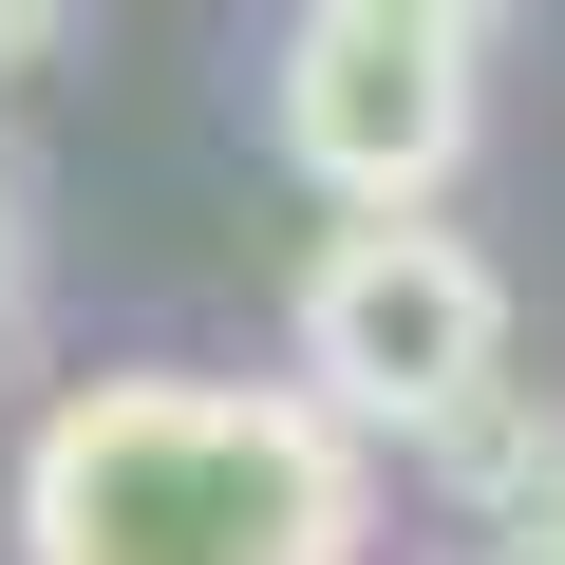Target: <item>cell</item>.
Wrapping results in <instances>:
<instances>
[{"instance_id": "6da1fadb", "label": "cell", "mask_w": 565, "mask_h": 565, "mask_svg": "<svg viewBox=\"0 0 565 565\" xmlns=\"http://www.w3.org/2000/svg\"><path fill=\"white\" fill-rule=\"evenodd\" d=\"M377 471L282 377H76L20 434V565H359Z\"/></svg>"}, {"instance_id": "7a4b0ae2", "label": "cell", "mask_w": 565, "mask_h": 565, "mask_svg": "<svg viewBox=\"0 0 565 565\" xmlns=\"http://www.w3.org/2000/svg\"><path fill=\"white\" fill-rule=\"evenodd\" d=\"M490 359H509V282L434 207L340 226L302 264V415H340V434H471Z\"/></svg>"}, {"instance_id": "3957f363", "label": "cell", "mask_w": 565, "mask_h": 565, "mask_svg": "<svg viewBox=\"0 0 565 565\" xmlns=\"http://www.w3.org/2000/svg\"><path fill=\"white\" fill-rule=\"evenodd\" d=\"M282 170H321L340 226H396L471 170V57L396 20H302L282 39Z\"/></svg>"}, {"instance_id": "277c9868", "label": "cell", "mask_w": 565, "mask_h": 565, "mask_svg": "<svg viewBox=\"0 0 565 565\" xmlns=\"http://www.w3.org/2000/svg\"><path fill=\"white\" fill-rule=\"evenodd\" d=\"M509 565H565V452L509 471Z\"/></svg>"}, {"instance_id": "5b68a950", "label": "cell", "mask_w": 565, "mask_h": 565, "mask_svg": "<svg viewBox=\"0 0 565 565\" xmlns=\"http://www.w3.org/2000/svg\"><path fill=\"white\" fill-rule=\"evenodd\" d=\"M302 20H396V39H452V57H471V39H490V0H302Z\"/></svg>"}, {"instance_id": "8992f818", "label": "cell", "mask_w": 565, "mask_h": 565, "mask_svg": "<svg viewBox=\"0 0 565 565\" xmlns=\"http://www.w3.org/2000/svg\"><path fill=\"white\" fill-rule=\"evenodd\" d=\"M0 340H20V170H0Z\"/></svg>"}, {"instance_id": "52a82bcc", "label": "cell", "mask_w": 565, "mask_h": 565, "mask_svg": "<svg viewBox=\"0 0 565 565\" xmlns=\"http://www.w3.org/2000/svg\"><path fill=\"white\" fill-rule=\"evenodd\" d=\"M39 20H57V0H0V57H20V39H39Z\"/></svg>"}]
</instances>
